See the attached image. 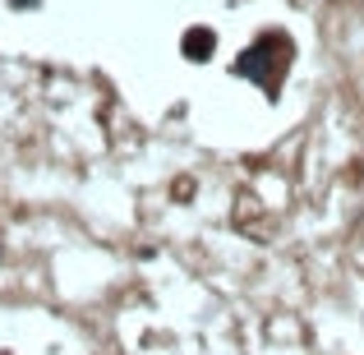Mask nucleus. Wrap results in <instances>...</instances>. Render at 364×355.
<instances>
[{"label":"nucleus","mask_w":364,"mask_h":355,"mask_svg":"<svg viewBox=\"0 0 364 355\" xmlns=\"http://www.w3.org/2000/svg\"><path fill=\"white\" fill-rule=\"evenodd\" d=\"M208 51H213V33H208V28H194V33L185 37V55L189 60H203Z\"/></svg>","instance_id":"1"}]
</instances>
